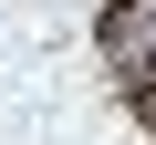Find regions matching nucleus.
<instances>
[{
  "label": "nucleus",
  "instance_id": "f257e3e1",
  "mask_svg": "<svg viewBox=\"0 0 156 145\" xmlns=\"http://www.w3.org/2000/svg\"><path fill=\"white\" fill-rule=\"evenodd\" d=\"M104 52H115L125 72H146V62H156V0H135V11H115V21H104Z\"/></svg>",
  "mask_w": 156,
  "mask_h": 145
}]
</instances>
